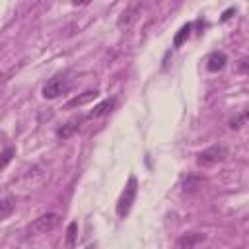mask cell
Returning a JSON list of instances; mask_svg holds the SVG:
<instances>
[{
	"label": "cell",
	"mask_w": 249,
	"mask_h": 249,
	"mask_svg": "<svg viewBox=\"0 0 249 249\" xmlns=\"http://www.w3.org/2000/svg\"><path fill=\"white\" fill-rule=\"evenodd\" d=\"M70 88H72V82H70L66 76H62V74L53 76V78L43 86V97H45V99H54V97L66 93Z\"/></svg>",
	"instance_id": "277c9868"
},
{
	"label": "cell",
	"mask_w": 249,
	"mask_h": 249,
	"mask_svg": "<svg viewBox=\"0 0 249 249\" xmlns=\"http://www.w3.org/2000/svg\"><path fill=\"white\" fill-rule=\"evenodd\" d=\"M62 216L56 214V212H47V214H41L39 218H35L29 226H27V235H39V233H49L53 231L54 228H58Z\"/></svg>",
	"instance_id": "7a4b0ae2"
},
{
	"label": "cell",
	"mask_w": 249,
	"mask_h": 249,
	"mask_svg": "<svg viewBox=\"0 0 249 249\" xmlns=\"http://www.w3.org/2000/svg\"><path fill=\"white\" fill-rule=\"evenodd\" d=\"M202 183H204L202 177L189 175V177L183 181V191H185V193H195V191H198V187H202Z\"/></svg>",
	"instance_id": "4fadbf2b"
},
{
	"label": "cell",
	"mask_w": 249,
	"mask_h": 249,
	"mask_svg": "<svg viewBox=\"0 0 249 249\" xmlns=\"http://www.w3.org/2000/svg\"><path fill=\"white\" fill-rule=\"evenodd\" d=\"M86 249H95V247H93V245H88V247H86Z\"/></svg>",
	"instance_id": "d6986e66"
},
{
	"label": "cell",
	"mask_w": 249,
	"mask_h": 249,
	"mask_svg": "<svg viewBox=\"0 0 249 249\" xmlns=\"http://www.w3.org/2000/svg\"><path fill=\"white\" fill-rule=\"evenodd\" d=\"M113 107H115V97L103 99L99 105H95V107H93V111H89L88 119H97V117H103V115H107V113H109Z\"/></svg>",
	"instance_id": "9c48e42d"
},
{
	"label": "cell",
	"mask_w": 249,
	"mask_h": 249,
	"mask_svg": "<svg viewBox=\"0 0 249 249\" xmlns=\"http://www.w3.org/2000/svg\"><path fill=\"white\" fill-rule=\"evenodd\" d=\"M231 14H235V8H228V10L224 12V16H222V21L230 19V18H231Z\"/></svg>",
	"instance_id": "e0dca14e"
},
{
	"label": "cell",
	"mask_w": 249,
	"mask_h": 249,
	"mask_svg": "<svg viewBox=\"0 0 249 249\" xmlns=\"http://www.w3.org/2000/svg\"><path fill=\"white\" fill-rule=\"evenodd\" d=\"M245 119H247V111H241V113H237V115H235V117L230 121V126L237 130V128H239V126L245 123Z\"/></svg>",
	"instance_id": "2e32d148"
},
{
	"label": "cell",
	"mask_w": 249,
	"mask_h": 249,
	"mask_svg": "<svg viewBox=\"0 0 249 249\" xmlns=\"http://www.w3.org/2000/svg\"><path fill=\"white\" fill-rule=\"evenodd\" d=\"M204 239H206L204 233H200V231H191V233H185V235H181V237L177 239V247H179V249H193L196 243H200V241H204Z\"/></svg>",
	"instance_id": "8992f818"
},
{
	"label": "cell",
	"mask_w": 249,
	"mask_h": 249,
	"mask_svg": "<svg viewBox=\"0 0 249 249\" xmlns=\"http://www.w3.org/2000/svg\"><path fill=\"white\" fill-rule=\"evenodd\" d=\"M226 158H228V148L222 144H214V146H208L206 150L198 152L196 163L202 167H208V165H216V163L224 161Z\"/></svg>",
	"instance_id": "3957f363"
},
{
	"label": "cell",
	"mask_w": 249,
	"mask_h": 249,
	"mask_svg": "<svg viewBox=\"0 0 249 249\" xmlns=\"http://www.w3.org/2000/svg\"><path fill=\"white\" fill-rule=\"evenodd\" d=\"M191 29H193V23H187V25H183V27L179 29V33L175 35V39H173V45H175V47H181V43H183V41L189 37Z\"/></svg>",
	"instance_id": "5bb4252c"
},
{
	"label": "cell",
	"mask_w": 249,
	"mask_h": 249,
	"mask_svg": "<svg viewBox=\"0 0 249 249\" xmlns=\"http://www.w3.org/2000/svg\"><path fill=\"white\" fill-rule=\"evenodd\" d=\"M16 208V200L12 196H4L0 198V220H6Z\"/></svg>",
	"instance_id": "7c38bea8"
},
{
	"label": "cell",
	"mask_w": 249,
	"mask_h": 249,
	"mask_svg": "<svg viewBox=\"0 0 249 249\" xmlns=\"http://www.w3.org/2000/svg\"><path fill=\"white\" fill-rule=\"evenodd\" d=\"M136 193H138V181H136L134 175H130L126 185H124V189H123V193H121V196H119V200H117V206H115L119 218L124 220L128 216V212H130V208H132V204L136 200Z\"/></svg>",
	"instance_id": "6da1fadb"
},
{
	"label": "cell",
	"mask_w": 249,
	"mask_h": 249,
	"mask_svg": "<svg viewBox=\"0 0 249 249\" xmlns=\"http://www.w3.org/2000/svg\"><path fill=\"white\" fill-rule=\"evenodd\" d=\"M99 93L95 91V89H89V91H84L82 95H76V97H72L68 103H66V107L68 109H72V107H80V105H86V103H89L91 99H95Z\"/></svg>",
	"instance_id": "8fae6325"
},
{
	"label": "cell",
	"mask_w": 249,
	"mask_h": 249,
	"mask_svg": "<svg viewBox=\"0 0 249 249\" xmlns=\"http://www.w3.org/2000/svg\"><path fill=\"white\" fill-rule=\"evenodd\" d=\"M14 156H16V148H14V146H8V148L0 154V169H4V167L12 161V158H14Z\"/></svg>",
	"instance_id": "9a60e30c"
},
{
	"label": "cell",
	"mask_w": 249,
	"mask_h": 249,
	"mask_svg": "<svg viewBox=\"0 0 249 249\" xmlns=\"http://www.w3.org/2000/svg\"><path fill=\"white\" fill-rule=\"evenodd\" d=\"M239 62H241V64H239V72L245 74V72H247V58H241Z\"/></svg>",
	"instance_id": "ac0fdd59"
},
{
	"label": "cell",
	"mask_w": 249,
	"mask_h": 249,
	"mask_svg": "<svg viewBox=\"0 0 249 249\" xmlns=\"http://www.w3.org/2000/svg\"><path fill=\"white\" fill-rule=\"evenodd\" d=\"M80 123H82V117H74V119H70L66 124H62L58 130H56V136L58 138H68V136H72L78 128H80Z\"/></svg>",
	"instance_id": "ba28073f"
},
{
	"label": "cell",
	"mask_w": 249,
	"mask_h": 249,
	"mask_svg": "<svg viewBox=\"0 0 249 249\" xmlns=\"http://www.w3.org/2000/svg\"><path fill=\"white\" fill-rule=\"evenodd\" d=\"M140 10H142V4L140 2H134V4H130L123 14H121V18H119V21H117V25L119 27H126V25H130L132 21H134V18L140 14Z\"/></svg>",
	"instance_id": "52a82bcc"
},
{
	"label": "cell",
	"mask_w": 249,
	"mask_h": 249,
	"mask_svg": "<svg viewBox=\"0 0 249 249\" xmlns=\"http://www.w3.org/2000/svg\"><path fill=\"white\" fill-rule=\"evenodd\" d=\"M226 62H228L226 53H222V51H212V53L206 56L204 66H206L208 72H218V70H222V68L226 66Z\"/></svg>",
	"instance_id": "5b68a950"
},
{
	"label": "cell",
	"mask_w": 249,
	"mask_h": 249,
	"mask_svg": "<svg viewBox=\"0 0 249 249\" xmlns=\"http://www.w3.org/2000/svg\"><path fill=\"white\" fill-rule=\"evenodd\" d=\"M78 241V222H70L64 231V249H74Z\"/></svg>",
	"instance_id": "30bf717a"
}]
</instances>
